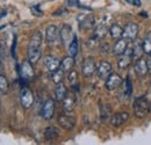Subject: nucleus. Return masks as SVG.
<instances>
[{"label":"nucleus","mask_w":151,"mask_h":145,"mask_svg":"<svg viewBox=\"0 0 151 145\" xmlns=\"http://www.w3.org/2000/svg\"><path fill=\"white\" fill-rule=\"evenodd\" d=\"M63 102V108L65 111L68 113H71L76 107V98L73 95H69L66 94V96L64 98V100L62 101Z\"/></svg>","instance_id":"obj_20"},{"label":"nucleus","mask_w":151,"mask_h":145,"mask_svg":"<svg viewBox=\"0 0 151 145\" xmlns=\"http://www.w3.org/2000/svg\"><path fill=\"white\" fill-rule=\"evenodd\" d=\"M134 71L138 77H144L147 73H149V67H148V62L145 58L139 57L134 66Z\"/></svg>","instance_id":"obj_13"},{"label":"nucleus","mask_w":151,"mask_h":145,"mask_svg":"<svg viewBox=\"0 0 151 145\" xmlns=\"http://www.w3.org/2000/svg\"><path fill=\"white\" fill-rule=\"evenodd\" d=\"M59 38V30L56 26H49L45 30V41L48 44H55Z\"/></svg>","instance_id":"obj_15"},{"label":"nucleus","mask_w":151,"mask_h":145,"mask_svg":"<svg viewBox=\"0 0 151 145\" xmlns=\"http://www.w3.org/2000/svg\"><path fill=\"white\" fill-rule=\"evenodd\" d=\"M142 49H143V54L151 55V33H148L145 38L143 39Z\"/></svg>","instance_id":"obj_25"},{"label":"nucleus","mask_w":151,"mask_h":145,"mask_svg":"<svg viewBox=\"0 0 151 145\" xmlns=\"http://www.w3.org/2000/svg\"><path fill=\"white\" fill-rule=\"evenodd\" d=\"M64 71L62 70V69H58L56 71H54V72H51V80H52V83H55V84H59V83H62L63 81V78H64Z\"/></svg>","instance_id":"obj_28"},{"label":"nucleus","mask_w":151,"mask_h":145,"mask_svg":"<svg viewBox=\"0 0 151 145\" xmlns=\"http://www.w3.org/2000/svg\"><path fill=\"white\" fill-rule=\"evenodd\" d=\"M59 136V131L55 127H48L44 130V138L47 141H54Z\"/></svg>","instance_id":"obj_24"},{"label":"nucleus","mask_w":151,"mask_h":145,"mask_svg":"<svg viewBox=\"0 0 151 145\" xmlns=\"http://www.w3.org/2000/svg\"><path fill=\"white\" fill-rule=\"evenodd\" d=\"M122 83H123V80H122L121 75L117 73L112 72L106 79V88L108 91H114V90L119 88L122 85Z\"/></svg>","instance_id":"obj_11"},{"label":"nucleus","mask_w":151,"mask_h":145,"mask_svg":"<svg viewBox=\"0 0 151 145\" xmlns=\"http://www.w3.org/2000/svg\"><path fill=\"white\" fill-rule=\"evenodd\" d=\"M132 81H130V79H126V81H124V96L128 99L132 95Z\"/></svg>","instance_id":"obj_31"},{"label":"nucleus","mask_w":151,"mask_h":145,"mask_svg":"<svg viewBox=\"0 0 151 145\" xmlns=\"http://www.w3.org/2000/svg\"><path fill=\"white\" fill-rule=\"evenodd\" d=\"M142 52H143L142 44H141L139 42H137V39H136V43H135V45L132 47V55H134V58H139Z\"/></svg>","instance_id":"obj_30"},{"label":"nucleus","mask_w":151,"mask_h":145,"mask_svg":"<svg viewBox=\"0 0 151 145\" xmlns=\"http://www.w3.org/2000/svg\"><path fill=\"white\" fill-rule=\"evenodd\" d=\"M78 50H79V44H78V38L77 36L73 37V39L71 41V43L69 44V55L72 56V57H76L77 54H78Z\"/></svg>","instance_id":"obj_26"},{"label":"nucleus","mask_w":151,"mask_h":145,"mask_svg":"<svg viewBox=\"0 0 151 145\" xmlns=\"http://www.w3.org/2000/svg\"><path fill=\"white\" fill-rule=\"evenodd\" d=\"M44 65L49 72H54L60 67V60L54 56H45L44 57Z\"/></svg>","instance_id":"obj_17"},{"label":"nucleus","mask_w":151,"mask_h":145,"mask_svg":"<svg viewBox=\"0 0 151 145\" xmlns=\"http://www.w3.org/2000/svg\"><path fill=\"white\" fill-rule=\"evenodd\" d=\"M58 124L64 130H72L76 126V118L71 115H59Z\"/></svg>","instance_id":"obj_14"},{"label":"nucleus","mask_w":151,"mask_h":145,"mask_svg":"<svg viewBox=\"0 0 151 145\" xmlns=\"http://www.w3.org/2000/svg\"><path fill=\"white\" fill-rule=\"evenodd\" d=\"M78 74L76 71L73 70H71L70 72H69V75H68V79H69V81H70V84L71 85H76V83H77V80H78Z\"/></svg>","instance_id":"obj_32"},{"label":"nucleus","mask_w":151,"mask_h":145,"mask_svg":"<svg viewBox=\"0 0 151 145\" xmlns=\"http://www.w3.org/2000/svg\"><path fill=\"white\" fill-rule=\"evenodd\" d=\"M20 74H21V78H22L23 80H32V79L35 77V71H34L33 64H32L29 60H24V62L21 64Z\"/></svg>","instance_id":"obj_10"},{"label":"nucleus","mask_w":151,"mask_h":145,"mask_svg":"<svg viewBox=\"0 0 151 145\" xmlns=\"http://www.w3.org/2000/svg\"><path fill=\"white\" fill-rule=\"evenodd\" d=\"M147 62H148V67H149V73L151 74V57H149V58L147 59Z\"/></svg>","instance_id":"obj_35"},{"label":"nucleus","mask_w":151,"mask_h":145,"mask_svg":"<svg viewBox=\"0 0 151 145\" xmlns=\"http://www.w3.org/2000/svg\"><path fill=\"white\" fill-rule=\"evenodd\" d=\"M66 94H68V90H66L65 85L63 83L57 84V87L55 90V96H56L57 101H63L64 98L66 96Z\"/></svg>","instance_id":"obj_23"},{"label":"nucleus","mask_w":151,"mask_h":145,"mask_svg":"<svg viewBox=\"0 0 151 145\" xmlns=\"http://www.w3.org/2000/svg\"><path fill=\"white\" fill-rule=\"evenodd\" d=\"M127 48H128V41L124 38H119L113 47V54L115 56H120L126 51Z\"/></svg>","instance_id":"obj_18"},{"label":"nucleus","mask_w":151,"mask_h":145,"mask_svg":"<svg viewBox=\"0 0 151 145\" xmlns=\"http://www.w3.org/2000/svg\"><path fill=\"white\" fill-rule=\"evenodd\" d=\"M134 59V55H132V47H128L126 49V51L122 55H120V58L117 60V66L122 70L127 69L130 64H132V60Z\"/></svg>","instance_id":"obj_7"},{"label":"nucleus","mask_w":151,"mask_h":145,"mask_svg":"<svg viewBox=\"0 0 151 145\" xmlns=\"http://www.w3.org/2000/svg\"><path fill=\"white\" fill-rule=\"evenodd\" d=\"M73 65H75V57L69 55L68 57H65L60 62V67L59 69H62L64 72H70L73 69Z\"/></svg>","instance_id":"obj_21"},{"label":"nucleus","mask_w":151,"mask_h":145,"mask_svg":"<svg viewBox=\"0 0 151 145\" xmlns=\"http://www.w3.org/2000/svg\"><path fill=\"white\" fill-rule=\"evenodd\" d=\"M138 32H139V28H138V26H137L136 23H134V22H128V23L124 26V28H123V36L122 37H123L124 39H127L128 42L135 41L137 35H138Z\"/></svg>","instance_id":"obj_4"},{"label":"nucleus","mask_w":151,"mask_h":145,"mask_svg":"<svg viewBox=\"0 0 151 145\" xmlns=\"http://www.w3.org/2000/svg\"><path fill=\"white\" fill-rule=\"evenodd\" d=\"M77 20L79 23V28L83 30H88L93 28L95 24V19L91 14H81L77 18Z\"/></svg>","instance_id":"obj_8"},{"label":"nucleus","mask_w":151,"mask_h":145,"mask_svg":"<svg viewBox=\"0 0 151 145\" xmlns=\"http://www.w3.org/2000/svg\"><path fill=\"white\" fill-rule=\"evenodd\" d=\"M20 102L24 109L30 108L34 103V94L28 87H22L20 92Z\"/></svg>","instance_id":"obj_3"},{"label":"nucleus","mask_w":151,"mask_h":145,"mask_svg":"<svg viewBox=\"0 0 151 145\" xmlns=\"http://www.w3.org/2000/svg\"><path fill=\"white\" fill-rule=\"evenodd\" d=\"M108 32H109V29H108L107 24H105V23H99V24L95 27L94 33H93V37L96 38L98 41H100V39H102L104 37L107 35Z\"/></svg>","instance_id":"obj_19"},{"label":"nucleus","mask_w":151,"mask_h":145,"mask_svg":"<svg viewBox=\"0 0 151 145\" xmlns=\"http://www.w3.org/2000/svg\"><path fill=\"white\" fill-rule=\"evenodd\" d=\"M100 114H101V120L107 121L109 118V115H111V108L107 105L100 106Z\"/></svg>","instance_id":"obj_29"},{"label":"nucleus","mask_w":151,"mask_h":145,"mask_svg":"<svg viewBox=\"0 0 151 145\" xmlns=\"http://www.w3.org/2000/svg\"><path fill=\"white\" fill-rule=\"evenodd\" d=\"M95 72L98 74V77L100 79H107L108 75L113 72V67H112V64L106 62V60H102L100 62L98 65H96V70Z\"/></svg>","instance_id":"obj_9"},{"label":"nucleus","mask_w":151,"mask_h":145,"mask_svg":"<svg viewBox=\"0 0 151 145\" xmlns=\"http://www.w3.org/2000/svg\"><path fill=\"white\" fill-rule=\"evenodd\" d=\"M9 90V83L7 78L4 74H0V93L1 94H7Z\"/></svg>","instance_id":"obj_27"},{"label":"nucleus","mask_w":151,"mask_h":145,"mask_svg":"<svg viewBox=\"0 0 151 145\" xmlns=\"http://www.w3.org/2000/svg\"><path fill=\"white\" fill-rule=\"evenodd\" d=\"M95 70H96V64H95L93 57H87L84 59L83 65H81V73L84 77L90 78L94 74Z\"/></svg>","instance_id":"obj_5"},{"label":"nucleus","mask_w":151,"mask_h":145,"mask_svg":"<svg viewBox=\"0 0 151 145\" xmlns=\"http://www.w3.org/2000/svg\"><path fill=\"white\" fill-rule=\"evenodd\" d=\"M128 120H129V114L128 113H126V111L116 113L111 117V124L113 127H120V126L124 124Z\"/></svg>","instance_id":"obj_16"},{"label":"nucleus","mask_w":151,"mask_h":145,"mask_svg":"<svg viewBox=\"0 0 151 145\" xmlns=\"http://www.w3.org/2000/svg\"><path fill=\"white\" fill-rule=\"evenodd\" d=\"M30 11H32V12H33V14H34V15H36V17H42V15H43V12L38 8V6H34V7H32V8H30Z\"/></svg>","instance_id":"obj_33"},{"label":"nucleus","mask_w":151,"mask_h":145,"mask_svg":"<svg viewBox=\"0 0 151 145\" xmlns=\"http://www.w3.org/2000/svg\"><path fill=\"white\" fill-rule=\"evenodd\" d=\"M151 109V103L148 100V98H145L144 95L138 96L135 101H134V115L138 118H143L145 117Z\"/></svg>","instance_id":"obj_2"},{"label":"nucleus","mask_w":151,"mask_h":145,"mask_svg":"<svg viewBox=\"0 0 151 145\" xmlns=\"http://www.w3.org/2000/svg\"><path fill=\"white\" fill-rule=\"evenodd\" d=\"M109 35L112 36V38L114 39H119L123 36V28L117 24V23H113L111 27H109Z\"/></svg>","instance_id":"obj_22"},{"label":"nucleus","mask_w":151,"mask_h":145,"mask_svg":"<svg viewBox=\"0 0 151 145\" xmlns=\"http://www.w3.org/2000/svg\"><path fill=\"white\" fill-rule=\"evenodd\" d=\"M54 114H55V101L52 99H48L43 106H42V109H41V116L49 121L54 117Z\"/></svg>","instance_id":"obj_6"},{"label":"nucleus","mask_w":151,"mask_h":145,"mask_svg":"<svg viewBox=\"0 0 151 145\" xmlns=\"http://www.w3.org/2000/svg\"><path fill=\"white\" fill-rule=\"evenodd\" d=\"M128 4H130L132 6H136V7H141V5H142V2H141V0H126Z\"/></svg>","instance_id":"obj_34"},{"label":"nucleus","mask_w":151,"mask_h":145,"mask_svg":"<svg viewBox=\"0 0 151 145\" xmlns=\"http://www.w3.org/2000/svg\"><path fill=\"white\" fill-rule=\"evenodd\" d=\"M73 33H72V28L69 26V24H64L60 30H59V38H60V42L63 44H70L71 41L73 39Z\"/></svg>","instance_id":"obj_12"},{"label":"nucleus","mask_w":151,"mask_h":145,"mask_svg":"<svg viewBox=\"0 0 151 145\" xmlns=\"http://www.w3.org/2000/svg\"><path fill=\"white\" fill-rule=\"evenodd\" d=\"M42 42H43V36L41 32H35L29 41L28 45V60L34 65L36 64L41 56H42Z\"/></svg>","instance_id":"obj_1"},{"label":"nucleus","mask_w":151,"mask_h":145,"mask_svg":"<svg viewBox=\"0 0 151 145\" xmlns=\"http://www.w3.org/2000/svg\"><path fill=\"white\" fill-rule=\"evenodd\" d=\"M5 15H6V11L1 12V14H0V18H1V17H5Z\"/></svg>","instance_id":"obj_36"}]
</instances>
